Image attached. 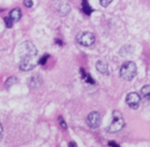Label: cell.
I'll list each match as a JSON object with an SVG mask.
<instances>
[{
	"mask_svg": "<svg viewBox=\"0 0 150 147\" xmlns=\"http://www.w3.org/2000/svg\"><path fill=\"white\" fill-rule=\"evenodd\" d=\"M137 74V67L133 61H127L122 64L120 69V76L126 81H131Z\"/></svg>",
	"mask_w": 150,
	"mask_h": 147,
	"instance_id": "obj_2",
	"label": "cell"
},
{
	"mask_svg": "<svg viewBox=\"0 0 150 147\" xmlns=\"http://www.w3.org/2000/svg\"><path fill=\"white\" fill-rule=\"evenodd\" d=\"M96 68L100 73L105 74L108 71V64L106 62H105L103 60H100L97 62L96 64Z\"/></svg>",
	"mask_w": 150,
	"mask_h": 147,
	"instance_id": "obj_8",
	"label": "cell"
},
{
	"mask_svg": "<svg viewBox=\"0 0 150 147\" xmlns=\"http://www.w3.org/2000/svg\"><path fill=\"white\" fill-rule=\"evenodd\" d=\"M113 121L108 127L109 133H117L121 130L125 125V121L121 113L118 111H114L112 114Z\"/></svg>",
	"mask_w": 150,
	"mask_h": 147,
	"instance_id": "obj_3",
	"label": "cell"
},
{
	"mask_svg": "<svg viewBox=\"0 0 150 147\" xmlns=\"http://www.w3.org/2000/svg\"><path fill=\"white\" fill-rule=\"evenodd\" d=\"M82 9H83V13L87 15V16H89L93 12V10L89 4L87 0H83L82 1Z\"/></svg>",
	"mask_w": 150,
	"mask_h": 147,
	"instance_id": "obj_9",
	"label": "cell"
},
{
	"mask_svg": "<svg viewBox=\"0 0 150 147\" xmlns=\"http://www.w3.org/2000/svg\"><path fill=\"white\" fill-rule=\"evenodd\" d=\"M49 57V55H45L44 56V57H41L40 59V61H39V64H45V63H46V61L47 59H48V58Z\"/></svg>",
	"mask_w": 150,
	"mask_h": 147,
	"instance_id": "obj_15",
	"label": "cell"
},
{
	"mask_svg": "<svg viewBox=\"0 0 150 147\" xmlns=\"http://www.w3.org/2000/svg\"><path fill=\"white\" fill-rule=\"evenodd\" d=\"M113 0H100V3L103 7H107L111 2Z\"/></svg>",
	"mask_w": 150,
	"mask_h": 147,
	"instance_id": "obj_13",
	"label": "cell"
},
{
	"mask_svg": "<svg viewBox=\"0 0 150 147\" xmlns=\"http://www.w3.org/2000/svg\"><path fill=\"white\" fill-rule=\"evenodd\" d=\"M69 146H77L76 143H69Z\"/></svg>",
	"mask_w": 150,
	"mask_h": 147,
	"instance_id": "obj_19",
	"label": "cell"
},
{
	"mask_svg": "<svg viewBox=\"0 0 150 147\" xmlns=\"http://www.w3.org/2000/svg\"><path fill=\"white\" fill-rule=\"evenodd\" d=\"M10 17L13 21L17 22L21 18V10L20 8H15L10 12Z\"/></svg>",
	"mask_w": 150,
	"mask_h": 147,
	"instance_id": "obj_7",
	"label": "cell"
},
{
	"mask_svg": "<svg viewBox=\"0 0 150 147\" xmlns=\"http://www.w3.org/2000/svg\"><path fill=\"white\" fill-rule=\"evenodd\" d=\"M58 121H59V122L60 125H61V127H62V128H64V129L67 128V124H66L65 122H64V120L63 119L62 117L61 116H60V117H59Z\"/></svg>",
	"mask_w": 150,
	"mask_h": 147,
	"instance_id": "obj_14",
	"label": "cell"
},
{
	"mask_svg": "<svg viewBox=\"0 0 150 147\" xmlns=\"http://www.w3.org/2000/svg\"><path fill=\"white\" fill-rule=\"evenodd\" d=\"M2 133H3V129H2V127H1V124H0V139H1V136H2Z\"/></svg>",
	"mask_w": 150,
	"mask_h": 147,
	"instance_id": "obj_18",
	"label": "cell"
},
{
	"mask_svg": "<svg viewBox=\"0 0 150 147\" xmlns=\"http://www.w3.org/2000/svg\"><path fill=\"white\" fill-rule=\"evenodd\" d=\"M86 122L87 125L89 126L90 128L92 129L98 128V127L100 125V122H101L100 114L98 112H97V111L91 112L90 114L88 115Z\"/></svg>",
	"mask_w": 150,
	"mask_h": 147,
	"instance_id": "obj_5",
	"label": "cell"
},
{
	"mask_svg": "<svg viewBox=\"0 0 150 147\" xmlns=\"http://www.w3.org/2000/svg\"><path fill=\"white\" fill-rule=\"evenodd\" d=\"M76 40L80 45L85 47L91 46L95 42V35L89 32H81L78 35Z\"/></svg>",
	"mask_w": 150,
	"mask_h": 147,
	"instance_id": "obj_4",
	"label": "cell"
},
{
	"mask_svg": "<svg viewBox=\"0 0 150 147\" xmlns=\"http://www.w3.org/2000/svg\"><path fill=\"white\" fill-rule=\"evenodd\" d=\"M23 4H24L26 7H32V5H33V1H32V0H24Z\"/></svg>",
	"mask_w": 150,
	"mask_h": 147,
	"instance_id": "obj_16",
	"label": "cell"
},
{
	"mask_svg": "<svg viewBox=\"0 0 150 147\" xmlns=\"http://www.w3.org/2000/svg\"><path fill=\"white\" fill-rule=\"evenodd\" d=\"M108 145H109L110 146H114V147H116V146H119L118 144H117V143H116L115 142H114V141H111V142H108Z\"/></svg>",
	"mask_w": 150,
	"mask_h": 147,
	"instance_id": "obj_17",
	"label": "cell"
},
{
	"mask_svg": "<svg viewBox=\"0 0 150 147\" xmlns=\"http://www.w3.org/2000/svg\"><path fill=\"white\" fill-rule=\"evenodd\" d=\"M4 22H5V24L7 26V27L11 28L13 26V19L10 17H5L4 18Z\"/></svg>",
	"mask_w": 150,
	"mask_h": 147,
	"instance_id": "obj_12",
	"label": "cell"
},
{
	"mask_svg": "<svg viewBox=\"0 0 150 147\" xmlns=\"http://www.w3.org/2000/svg\"><path fill=\"white\" fill-rule=\"evenodd\" d=\"M18 79L16 78V77H10L8 79H7V81H6L5 82V86L7 88H9L11 86H13L14 83H16V82H17Z\"/></svg>",
	"mask_w": 150,
	"mask_h": 147,
	"instance_id": "obj_11",
	"label": "cell"
},
{
	"mask_svg": "<svg viewBox=\"0 0 150 147\" xmlns=\"http://www.w3.org/2000/svg\"><path fill=\"white\" fill-rule=\"evenodd\" d=\"M126 102L133 109H137L141 102V98L136 92H130L127 95Z\"/></svg>",
	"mask_w": 150,
	"mask_h": 147,
	"instance_id": "obj_6",
	"label": "cell"
},
{
	"mask_svg": "<svg viewBox=\"0 0 150 147\" xmlns=\"http://www.w3.org/2000/svg\"><path fill=\"white\" fill-rule=\"evenodd\" d=\"M18 56L19 67L23 71H29L35 68L40 59L35 45L29 41H25L19 45Z\"/></svg>",
	"mask_w": 150,
	"mask_h": 147,
	"instance_id": "obj_1",
	"label": "cell"
},
{
	"mask_svg": "<svg viewBox=\"0 0 150 147\" xmlns=\"http://www.w3.org/2000/svg\"><path fill=\"white\" fill-rule=\"evenodd\" d=\"M141 93H142V96L146 99H150V85H146V86H143V88L141 90Z\"/></svg>",
	"mask_w": 150,
	"mask_h": 147,
	"instance_id": "obj_10",
	"label": "cell"
}]
</instances>
